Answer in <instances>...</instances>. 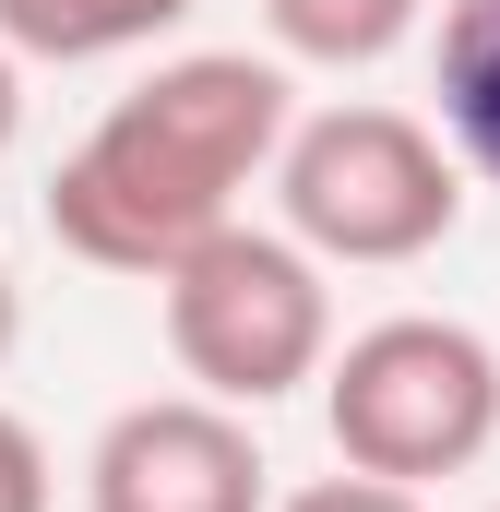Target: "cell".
Wrapping results in <instances>:
<instances>
[{
  "mask_svg": "<svg viewBox=\"0 0 500 512\" xmlns=\"http://www.w3.org/2000/svg\"><path fill=\"white\" fill-rule=\"evenodd\" d=\"M286 239L322 262H429L465 227V167L405 108H322L274 155Z\"/></svg>",
  "mask_w": 500,
  "mask_h": 512,
  "instance_id": "3957f363",
  "label": "cell"
},
{
  "mask_svg": "<svg viewBox=\"0 0 500 512\" xmlns=\"http://www.w3.org/2000/svg\"><path fill=\"white\" fill-rule=\"evenodd\" d=\"M286 72L250 48L155 60L48 179V239L96 274H167L215 227H239V191L286 155Z\"/></svg>",
  "mask_w": 500,
  "mask_h": 512,
  "instance_id": "6da1fadb",
  "label": "cell"
},
{
  "mask_svg": "<svg viewBox=\"0 0 500 512\" xmlns=\"http://www.w3.org/2000/svg\"><path fill=\"white\" fill-rule=\"evenodd\" d=\"M262 24H274V48H286V60L370 72V60H393V48L429 24V0H262Z\"/></svg>",
  "mask_w": 500,
  "mask_h": 512,
  "instance_id": "ba28073f",
  "label": "cell"
},
{
  "mask_svg": "<svg viewBox=\"0 0 500 512\" xmlns=\"http://www.w3.org/2000/svg\"><path fill=\"white\" fill-rule=\"evenodd\" d=\"M24 346V286H12V262H0V358Z\"/></svg>",
  "mask_w": 500,
  "mask_h": 512,
  "instance_id": "7c38bea8",
  "label": "cell"
},
{
  "mask_svg": "<svg viewBox=\"0 0 500 512\" xmlns=\"http://www.w3.org/2000/svg\"><path fill=\"white\" fill-rule=\"evenodd\" d=\"M12 131H24V72H12V48H0V155H12Z\"/></svg>",
  "mask_w": 500,
  "mask_h": 512,
  "instance_id": "8fae6325",
  "label": "cell"
},
{
  "mask_svg": "<svg viewBox=\"0 0 500 512\" xmlns=\"http://www.w3.org/2000/svg\"><path fill=\"white\" fill-rule=\"evenodd\" d=\"M441 131L500 191V0H453L441 12Z\"/></svg>",
  "mask_w": 500,
  "mask_h": 512,
  "instance_id": "52a82bcc",
  "label": "cell"
},
{
  "mask_svg": "<svg viewBox=\"0 0 500 512\" xmlns=\"http://www.w3.org/2000/svg\"><path fill=\"white\" fill-rule=\"evenodd\" d=\"M274 512H417V489H393V477H358V465H346V477H322V489H286Z\"/></svg>",
  "mask_w": 500,
  "mask_h": 512,
  "instance_id": "30bf717a",
  "label": "cell"
},
{
  "mask_svg": "<svg viewBox=\"0 0 500 512\" xmlns=\"http://www.w3.org/2000/svg\"><path fill=\"white\" fill-rule=\"evenodd\" d=\"M203 0H0V48L12 60H120L155 48L167 24H191Z\"/></svg>",
  "mask_w": 500,
  "mask_h": 512,
  "instance_id": "8992f818",
  "label": "cell"
},
{
  "mask_svg": "<svg viewBox=\"0 0 500 512\" xmlns=\"http://www.w3.org/2000/svg\"><path fill=\"white\" fill-rule=\"evenodd\" d=\"M167 298V346L215 405H274V393L334 370V286L322 251L274 239V227H215L191 262L155 274Z\"/></svg>",
  "mask_w": 500,
  "mask_h": 512,
  "instance_id": "277c9868",
  "label": "cell"
},
{
  "mask_svg": "<svg viewBox=\"0 0 500 512\" xmlns=\"http://www.w3.org/2000/svg\"><path fill=\"white\" fill-rule=\"evenodd\" d=\"M0 512H48V441L0 405Z\"/></svg>",
  "mask_w": 500,
  "mask_h": 512,
  "instance_id": "9c48e42d",
  "label": "cell"
},
{
  "mask_svg": "<svg viewBox=\"0 0 500 512\" xmlns=\"http://www.w3.org/2000/svg\"><path fill=\"white\" fill-rule=\"evenodd\" d=\"M322 429L358 477L393 489H429V477H465L500 441V346L477 322H441V310H393L370 334L334 346L322 370Z\"/></svg>",
  "mask_w": 500,
  "mask_h": 512,
  "instance_id": "7a4b0ae2",
  "label": "cell"
},
{
  "mask_svg": "<svg viewBox=\"0 0 500 512\" xmlns=\"http://www.w3.org/2000/svg\"><path fill=\"white\" fill-rule=\"evenodd\" d=\"M262 441H250L239 405L215 393H155L120 405L84 453V512H274L262 489Z\"/></svg>",
  "mask_w": 500,
  "mask_h": 512,
  "instance_id": "5b68a950",
  "label": "cell"
}]
</instances>
